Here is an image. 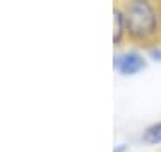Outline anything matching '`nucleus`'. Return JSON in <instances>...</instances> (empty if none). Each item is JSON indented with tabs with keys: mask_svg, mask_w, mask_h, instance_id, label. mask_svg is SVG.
Instances as JSON below:
<instances>
[{
	"mask_svg": "<svg viewBox=\"0 0 161 152\" xmlns=\"http://www.w3.org/2000/svg\"><path fill=\"white\" fill-rule=\"evenodd\" d=\"M125 18L127 40L132 45L150 47L161 43V0H120Z\"/></svg>",
	"mask_w": 161,
	"mask_h": 152,
	"instance_id": "nucleus-1",
	"label": "nucleus"
},
{
	"mask_svg": "<svg viewBox=\"0 0 161 152\" xmlns=\"http://www.w3.org/2000/svg\"><path fill=\"white\" fill-rule=\"evenodd\" d=\"M147 64H149L147 54L140 52L138 48L120 50L113 57V68H115V72L124 77L138 75L140 72H143L147 68Z\"/></svg>",
	"mask_w": 161,
	"mask_h": 152,
	"instance_id": "nucleus-2",
	"label": "nucleus"
},
{
	"mask_svg": "<svg viewBox=\"0 0 161 152\" xmlns=\"http://www.w3.org/2000/svg\"><path fill=\"white\" fill-rule=\"evenodd\" d=\"M125 40H127L125 18H124L120 6L116 4L115 9H113V43H115V47H120Z\"/></svg>",
	"mask_w": 161,
	"mask_h": 152,
	"instance_id": "nucleus-3",
	"label": "nucleus"
},
{
	"mask_svg": "<svg viewBox=\"0 0 161 152\" xmlns=\"http://www.w3.org/2000/svg\"><path fill=\"white\" fill-rule=\"evenodd\" d=\"M142 141L145 145H161V120L150 123L143 129Z\"/></svg>",
	"mask_w": 161,
	"mask_h": 152,
	"instance_id": "nucleus-4",
	"label": "nucleus"
},
{
	"mask_svg": "<svg viewBox=\"0 0 161 152\" xmlns=\"http://www.w3.org/2000/svg\"><path fill=\"white\" fill-rule=\"evenodd\" d=\"M147 57H149V61L161 63V43H156V45L147 47Z\"/></svg>",
	"mask_w": 161,
	"mask_h": 152,
	"instance_id": "nucleus-5",
	"label": "nucleus"
},
{
	"mask_svg": "<svg viewBox=\"0 0 161 152\" xmlns=\"http://www.w3.org/2000/svg\"><path fill=\"white\" fill-rule=\"evenodd\" d=\"M129 150V147L125 145V143H120V145H115V149H113V152H127Z\"/></svg>",
	"mask_w": 161,
	"mask_h": 152,
	"instance_id": "nucleus-6",
	"label": "nucleus"
}]
</instances>
